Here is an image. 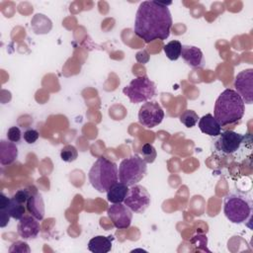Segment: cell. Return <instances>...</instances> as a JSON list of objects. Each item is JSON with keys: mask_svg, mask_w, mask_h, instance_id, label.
Instances as JSON below:
<instances>
[{"mask_svg": "<svg viewBox=\"0 0 253 253\" xmlns=\"http://www.w3.org/2000/svg\"><path fill=\"white\" fill-rule=\"evenodd\" d=\"M180 122L187 127H193L195 126L199 122V116L198 114L193 110H186L180 115Z\"/></svg>", "mask_w": 253, "mask_h": 253, "instance_id": "obj_21", "label": "cell"}, {"mask_svg": "<svg viewBox=\"0 0 253 253\" xmlns=\"http://www.w3.org/2000/svg\"><path fill=\"white\" fill-rule=\"evenodd\" d=\"M124 204L133 212L142 213L150 205V195L141 185H133L128 189Z\"/></svg>", "mask_w": 253, "mask_h": 253, "instance_id": "obj_8", "label": "cell"}, {"mask_svg": "<svg viewBox=\"0 0 253 253\" xmlns=\"http://www.w3.org/2000/svg\"><path fill=\"white\" fill-rule=\"evenodd\" d=\"M107 214L118 229H126L131 223V211L125 204H112L107 210Z\"/></svg>", "mask_w": 253, "mask_h": 253, "instance_id": "obj_11", "label": "cell"}, {"mask_svg": "<svg viewBox=\"0 0 253 253\" xmlns=\"http://www.w3.org/2000/svg\"><path fill=\"white\" fill-rule=\"evenodd\" d=\"M114 237L97 235L88 242V249L93 253H108L112 249Z\"/></svg>", "mask_w": 253, "mask_h": 253, "instance_id": "obj_17", "label": "cell"}, {"mask_svg": "<svg viewBox=\"0 0 253 253\" xmlns=\"http://www.w3.org/2000/svg\"><path fill=\"white\" fill-rule=\"evenodd\" d=\"M39 136H40L39 131L36 130V129H34V128H29V129H27V130L24 132V134H23V137H24L25 141H26L27 143H29V144L35 143V142L38 140Z\"/></svg>", "mask_w": 253, "mask_h": 253, "instance_id": "obj_26", "label": "cell"}, {"mask_svg": "<svg viewBox=\"0 0 253 253\" xmlns=\"http://www.w3.org/2000/svg\"><path fill=\"white\" fill-rule=\"evenodd\" d=\"M163 50L170 60H177L181 56L182 43L177 40L171 41L163 46Z\"/></svg>", "mask_w": 253, "mask_h": 253, "instance_id": "obj_19", "label": "cell"}, {"mask_svg": "<svg viewBox=\"0 0 253 253\" xmlns=\"http://www.w3.org/2000/svg\"><path fill=\"white\" fill-rule=\"evenodd\" d=\"M40 223L36 217L31 215H24L18 223L17 230L19 235L24 239L36 238L40 232Z\"/></svg>", "mask_w": 253, "mask_h": 253, "instance_id": "obj_12", "label": "cell"}, {"mask_svg": "<svg viewBox=\"0 0 253 253\" xmlns=\"http://www.w3.org/2000/svg\"><path fill=\"white\" fill-rule=\"evenodd\" d=\"M251 135L237 133L233 130L220 132L213 142L214 150L221 156H235L247 143Z\"/></svg>", "mask_w": 253, "mask_h": 253, "instance_id": "obj_6", "label": "cell"}, {"mask_svg": "<svg viewBox=\"0 0 253 253\" xmlns=\"http://www.w3.org/2000/svg\"><path fill=\"white\" fill-rule=\"evenodd\" d=\"M10 199L11 198H8L4 193L0 194V210H6L10 203Z\"/></svg>", "mask_w": 253, "mask_h": 253, "instance_id": "obj_29", "label": "cell"}, {"mask_svg": "<svg viewBox=\"0 0 253 253\" xmlns=\"http://www.w3.org/2000/svg\"><path fill=\"white\" fill-rule=\"evenodd\" d=\"M253 211V203L249 196L234 192L228 194L223 202V211L226 218L233 223L250 221Z\"/></svg>", "mask_w": 253, "mask_h": 253, "instance_id": "obj_4", "label": "cell"}, {"mask_svg": "<svg viewBox=\"0 0 253 253\" xmlns=\"http://www.w3.org/2000/svg\"><path fill=\"white\" fill-rule=\"evenodd\" d=\"M140 153H141L142 159H143L146 163H152V162L155 160L156 156H157V152H156L155 148H154L153 145L150 144V143H145V144L141 147Z\"/></svg>", "mask_w": 253, "mask_h": 253, "instance_id": "obj_23", "label": "cell"}, {"mask_svg": "<svg viewBox=\"0 0 253 253\" xmlns=\"http://www.w3.org/2000/svg\"><path fill=\"white\" fill-rule=\"evenodd\" d=\"M10 217L11 216L5 210H0V226L5 227L9 223Z\"/></svg>", "mask_w": 253, "mask_h": 253, "instance_id": "obj_28", "label": "cell"}, {"mask_svg": "<svg viewBox=\"0 0 253 253\" xmlns=\"http://www.w3.org/2000/svg\"><path fill=\"white\" fill-rule=\"evenodd\" d=\"M9 251L10 252H30V248L28 246V244L26 242H23V241H17V242H14L11 247L9 248Z\"/></svg>", "mask_w": 253, "mask_h": 253, "instance_id": "obj_27", "label": "cell"}, {"mask_svg": "<svg viewBox=\"0 0 253 253\" xmlns=\"http://www.w3.org/2000/svg\"><path fill=\"white\" fill-rule=\"evenodd\" d=\"M28 211L38 220H42L44 216V203L42 195L38 191H31V195L26 203Z\"/></svg>", "mask_w": 253, "mask_h": 253, "instance_id": "obj_14", "label": "cell"}, {"mask_svg": "<svg viewBox=\"0 0 253 253\" xmlns=\"http://www.w3.org/2000/svg\"><path fill=\"white\" fill-rule=\"evenodd\" d=\"M199 128L205 134L210 136H217L221 132V126L211 114H207L199 119Z\"/></svg>", "mask_w": 253, "mask_h": 253, "instance_id": "obj_15", "label": "cell"}, {"mask_svg": "<svg viewBox=\"0 0 253 253\" xmlns=\"http://www.w3.org/2000/svg\"><path fill=\"white\" fill-rule=\"evenodd\" d=\"M123 93L133 104L144 103L153 98L156 94L155 84L146 76H138L125 86Z\"/></svg>", "mask_w": 253, "mask_h": 253, "instance_id": "obj_7", "label": "cell"}, {"mask_svg": "<svg viewBox=\"0 0 253 253\" xmlns=\"http://www.w3.org/2000/svg\"><path fill=\"white\" fill-rule=\"evenodd\" d=\"M181 56L192 68H203L205 65L204 54L202 50L195 45H182Z\"/></svg>", "mask_w": 253, "mask_h": 253, "instance_id": "obj_13", "label": "cell"}, {"mask_svg": "<svg viewBox=\"0 0 253 253\" xmlns=\"http://www.w3.org/2000/svg\"><path fill=\"white\" fill-rule=\"evenodd\" d=\"M88 177L95 190L100 193H107L119 180L118 166L110 159L101 156L92 165Z\"/></svg>", "mask_w": 253, "mask_h": 253, "instance_id": "obj_3", "label": "cell"}, {"mask_svg": "<svg viewBox=\"0 0 253 253\" xmlns=\"http://www.w3.org/2000/svg\"><path fill=\"white\" fill-rule=\"evenodd\" d=\"M5 211L9 213V215L12 218L20 220L25 215L26 209H25L24 204H21V203L17 202L16 200H14L13 198H11L10 203Z\"/></svg>", "mask_w": 253, "mask_h": 253, "instance_id": "obj_20", "label": "cell"}, {"mask_svg": "<svg viewBox=\"0 0 253 253\" xmlns=\"http://www.w3.org/2000/svg\"><path fill=\"white\" fill-rule=\"evenodd\" d=\"M164 119V111L161 106L155 102H145L138 111V123L145 127L152 128L161 124Z\"/></svg>", "mask_w": 253, "mask_h": 253, "instance_id": "obj_9", "label": "cell"}, {"mask_svg": "<svg viewBox=\"0 0 253 253\" xmlns=\"http://www.w3.org/2000/svg\"><path fill=\"white\" fill-rule=\"evenodd\" d=\"M128 192V186L122 182H117L107 191V200L112 204L124 203Z\"/></svg>", "mask_w": 253, "mask_h": 253, "instance_id": "obj_18", "label": "cell"}, {"mask_svg": "<svg viewBox=\"0 0 253 253\" xmlns=\"http://www.w3.org/2000/svg\"><path fill=\"white\" fill-rule=\"evenodd\" d=\"M31 195V191L28 190V189H21V190H18L14 195H13V199L16 200L17 202L21 203V204H26L29 197Z\"/></svg>", "mask_w": 253, "mask_h": 253, "instance_id": "obj_25", "label": "cell"}, {"mask_svg": "<svg viewBox=\"0 0 253 253\" xmlns=\"http://www.w3.org/2000/svg\"><path fill=\"white\" fill-rule=\"evenodd\" d=\"M78 157V151L74 145L68 144L60 150V158L64 162H73Z\"/></svg>", "mask_w": 253, "mask_h": 253, "instance_id": "obj_22", "label": "cell"}, {"mask_svg": "<svg viewBox=\"0 0 253 253\" xmlns=\"http://www.w3.org/2000/svg\"><path fill=\"white\" fill-rule=\"evenodd\" d=\"M22 137V131L18 126H11L7 131V138L12 142H19Z\"/></svg>", "mask_w": 253, "mask_h": 253, "instance_id": "obj_24", "label": "cell"}, {"mask_svg": "<svg viewBox=\"0 0 253 253\" xmlns=\"http://www.w3.org/2000/svg\"><path fill=\"white\" fill-rule=\"evenodd\" d=\"M18 157V147L15 142L10 140L0 141V163L1 165H10Z\"/></svg>", "mask_w": 253, "mask_h": 253, "instance_id": "obj_16", "label": "cell"}, {"mask_svg": "<svg viewBox=\"0 0 253 253\" xmlns=\"http://www.w3.org/2000/svg\"><path fill=\"white\" fill-rule=\"evenodd\" d=\"M245 103L242 98L232 89H225L217 97L214 108L213 117L220 126L238 123L245 112Z\"/></svg>", "mask_w": 253, "mask_h": 253, "instance_id": "obj_2", "label": "cell"}, {"mask_svg": "<svg viewBox=\"0 0 253 253\" xmlns=\"http://www.w3.org/2000/svg\"><path fill=\"white\" fill-rule=\"evenodd\" d=\"M234 87L237 94L242 98L244 103L252 104L253 102V69L248 68L240 71L234 80Z\"/></svg>", "mask_w": 253, "mask_h": 253, "instance_id": "obj_10", "label": "cell"}, {"mask_svg": "<svg viewBox=\"0 0 253 253\" xmlns=\"http://www.w3.org/2000/svg\"><path fill=\"white\" fill-rule=\"evenodd\" d=\"M158 1H143L139 4L134 20V34L148 43L169 38L172 17L167 5Z\"/></svg>", "mask_w": 253, "mask_h": 253, "instance_id": "obj_1", "label": "cell"}, {"mask_svg": "<svg viewBox=\"0 0 253 253\" xmlns=\"http://www.w3.org/2000/svg\"><path fill=\"white\" fill-rule=\"evenodd\" d=\"M147 171L146 162L137 154L124 159L119 166L120 182L131 187L141 181Z\"/></svg>", "mask_w": 253, "mask_h": 253, "instance_id": "obj_5", "label": "cell"}]
</instances>
